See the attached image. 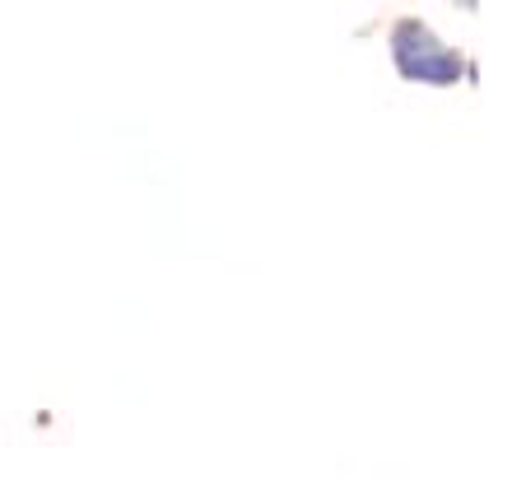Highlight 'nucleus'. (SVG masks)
<instances>
[{
    "instance_id": "obj_1",
    "label": "nucleus",
    "mask_w": 512,
    "mask_h": 498,
    "mask_svg": "<svg viewBox=\"0 0 512 498\" xmlns=\"http://www.w3.org/2000/svg\"><path fill=\"white\" fill-rule=\"evenodd\" d=\"M391 66L415 84H461L471 80V61L424 19H396L391 24Z\"/></svg>"
}]
</instances>
